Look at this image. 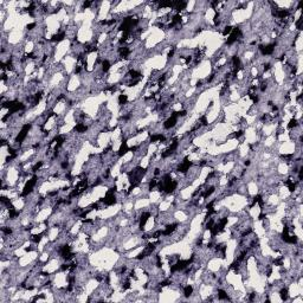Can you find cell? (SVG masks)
Segmentation results:
<instances>
[{"instance_id":"cell-4","label":"cell","mask_w":303,"mask_h":303,"mask_svg":"<svg viewBox=\"0 0 303 303\" xmlns=\"http://www.w3.org/2000/svg\"><path fill=\"white\" fill-rule=\"evenodd\" d=\"M279 296H281V300H282V301H287V300L289 299V290H288V288H285V287L281 288V290H279Z\"/></svg>"},{"instance_id":"cell-6","label":"cell","mask_w":303,"mask_h":303,"mask_svg":"<svg viewBox=\"0 0 303 303\" xmlns=\"http://www.w3.org/2000/svg\"><path fill=\"white\" fill-rule=\"evenodd\" d=\"M300 126V123H299V121L295 119V117H293L290 121H289V123H288V129H296L297 127Z\"/></svg>"},{"instance_id":"cell-5","label":"cell","mask_w":303,"mask_h":303,"mask_svg":"<svg viewBox=\"0 0 303 303\" xmlns=\"http://www.w3.org/2000/svg\"><path fill=\"white\" fill-rule=\"evenodd\" d=\"M117 102H119V105L120 107H123L128 103V95L126 94H120L119 95V99H117Z\"/></svg>"},{"instance_id":"cell-2","label":"cell","mask_w":303,"mask_h":303,"mask_svg":"<svg viewBox=\"0 0 303 303\" xmlns=\"http://www.w3.org/2000/svg\"><path fill=\"white\" fill-rule=\"evenodd\" d=\"M128 152H130V147L128 146V143L126 142V140H122V143H121V146H120V148H119V150H117V156L121 158V156L126 155Z\"/></svg>"},{"instance_id":"cell-1","label":"cell","mask_w":303,"mask_h":303,"mask_svg":"<svg viewBox=\"0 0 303 303\" xmlns=\"http://www.w3.org/2000/svg\"><path fill=\"white\" fill-rule=\"evenodd\" d=\"M176 123H178V117H174V116H169L167 120H165V122H164V128L165 129H173L175 126H176Z\"/></svg>"},{"instance_id":"cell-7","label":"cell","mask_w":303,"mask_h":303,"mask_svg":"<svg viewBox=\"0 0 303 303\" xmlns=\"http://www.w3.org/2000/svg\"><path fill=\"white\" fill-rule=\"evenodd\" d=\"M232 29H233V26H231V25H225L224 26V29H223V36H229V34L232 32Z\"/></svg>"},{"instance_id":"cell-3","label":"cell","mask_w":303,"mask_h":303,"mask_svg":"<svg viewBox=\"0 0 303 303\" xmlns=\"http://www.w3.org/2000/svg\"><path fill=\"white\" fill-rule=\"evenodd\" d=\"M182 290H184V296H185L186 299H188V297H191V296L193 295L194 288H193L191 284H186V285H184Z\"/></svg>"}]
</instances>
